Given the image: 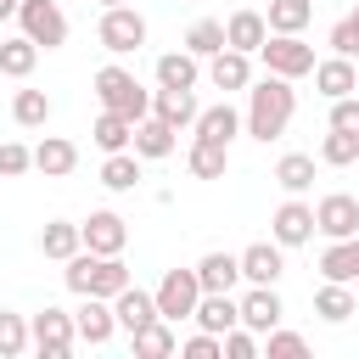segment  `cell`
I'll return each instance as SVG.
<instances>
[{"label": "cell", "instance_id": "cell-1", "mask_svg": "<svg viewBox=\"0 0 359 359\" xmlns=\"http://www.w3.org/2000/svg\"><path fill=\"white\" fill-rule=\"evenodd\" d=\"M292 112H297V90H292V79H280V73H264L258 84H247V135L252 140H280L286 135V123H292Z\"/></svg>", "mask_w": 359, "mask_h": 359}, {"label": "cell", "instance_id": "cell-2", "mask_svg": "<svg viewBox=\"0 0 359 359\" xmlns=\"http://www.w3.org/2000/svg\"><path fill=\"white\" fill-rule=\"evenodd\" d=\"M62 280H67V292H79V297H118V292L129 286V264H123V252H90V247H79V252L67 258Z\"/></svg>", "mask_w": 359, "mask_h": 359}, {"label": "cell", "instance_id": "cell-3", "mask_svg": "<svg viewBox=\"0 0 359 359\" xmlns=\"http://www.w3.org/2000/svg\"><path fill=\"white\" fill-rule=\"evenodd\" d=\"M90 84H95V101H101L107 112H123L129 123H140V118L151 112V90H146V84H140L129 67H118V62H107V67H101Z\"/></svg>", "mask_w": 359, "mask_h": 359}, {"label": "cell", "instance_id": "cell-4", "mask_svg": "<svg viewBox=\"0 0 359 359\" xmlns=\"http://www.w3.org/2000/svg\"><path fill=\"white\" fill-rule=\"evenodd\" d=\"M28 331H34V348L45 359H67L79 348V320L67 309H56V303H45L39 314H28Z\"/></svg>", "mask_w": 359, "mask_h": 359}, {"label": "cell", "instance_id": "cell-5", "mask_svg": "<svg viewBox=\"0 0 359 359\" xmlns=\"http://www.w3.org/2000/svg\"><path fill=\"white\" fill-rule=\"evenodd\" d=\"M95 39H101L112 56H129V50L146 45V17H140L135 6H107L101 22H95Z\"/></svg>", "mask_w": 359, "mask_h": 359}, {"label": "cell", "instance_id": "cell-6", "mask_svg": "<svg viewBox=\"0 0 359 359\" xmlns=\"http://www.w3.org/2000/svg\"><path fill=\"white\" fill-rule=\"evenodd\" d=\"M258 56H264V67L280 73V79L314 73V45H303V34H269V39L258 45Z\"/></svg>", "mask_w": 359, "mask_h": 359}, {"label": "cell", "instance_id": "cell-7", "mask_svg": "<svg viewBox=\"0 0 359 359\" xmlns=\"http://www.w3.org/2000/svg\"><path fill=\"white\" fill-rule=\"evenodd\" d=\"M17 22H22V34H28L39 50L67 45V17H62L56 0H22V6H17Z\"/></svg>", "mask_w": 359, "mask_h": 359}, {"label": "cell", "instance_id": "cell-8", "mask_svg": "<svg viewBox=\"0 0 359 359\" xmlns=\"http://www.w3.org/2000/svg\"><path fill=\"white\" fill-rule=\"evenodd\" d=\"M196 303H202L196 269H168V275L157 280V314H163V320H191Z\"/></svg>", "mask_w": 359, "mask_h": 359}, {"label": "cell", "instance_id": "cell-9", "mask_svg": "<svg viewBox=\"0 0 359 359\" xmlns=\"http://www.w3.org/2000/svg\"><path fill=\"white\" fill-rule=\"evenodd\" d=\"M314 230H320L325 241L359 236V196H348V191H331V196H320V202H314Z\"/></svg>", "mask_w": 359, "mask_h": 359}, {"label": "cell", "instance_id": "cell-10", "mask_svg": "<svg viewBox=\"0 0 359 359\" xmlns=\"http://www.w3.org/2000/svg\"><path fill=\"white\" fill-rule=\"evenodd\" d=\"M269 236H275L280 247H303V241H314V208H309L303 196H286V202L275 208V219H269Z\"/></svg>", "mask_w": 359, "mask_h": 359}, {"label": "cell", "instance_id": "cell-11", "mask_svg": "<svg viewBox=\"0 0 359 359\" xmlns=\"http://www.w3.org/2000/svg\"><path fill=\"white\" fill-rule=\"evenodd\" d=\"M73 320H79V342H90V348H107V342H112V331H118L112 297H79Z\"/></svg>", "mask_w": 359, "mask_h": 359}, {"label": "cell", "instance_id": "cell-12", "mask_svg": "<svg viewBox=\"0 0 359 359\" xmlns=\"http://www.w3.org/2000/svg\"><path fill=\"white\" fill-rule=\"evenodd\" d=\"M79 236H84L90 252H123V247H129V224H123L112 208H95V213L79 224Z\"/></svg>", "mask_w": 359, "mask_h": 359}, {"label": "cell", "instance_id": "cell-13", "mask_svg": "<svg viewBox=\"0 0 359 359\" xmlns=\"http://www.w3.org/2000/svg\"><path fill=\"white\" fill-rule=\"evenodd\" d=\"M286 275V258H280V241L269 236V241H252L247 252H241V280L247 286H275Z\"/></svg>", "mask_w": 359, "mask_h": 359}, {"label": "cell", "instance_id": "cell-14", "mask_svg": "<svg viewBox=\"0 0 359 359\" xmlns=\"http://www.w3.org/2000/svg\"><path fill=\"white\" fill-rule=\"evenodd\" d=\"M280 314H286V303H280L275 286H247V297H241V325H247V331L269 337V331L280 325Z\"/></svg>", "mask_w": 359, "mask_h": 359}, {"label": "cell", "instance_id": "cell-15", "mask_svg": "<svg viewBox=\"0 0 359 359\" xmlns=\"http://www.w3.org/2000/svg\"><path fill=\"white\" fill-rule=\"evenodd\" d=\"M191 129H196V140H219V146H230V140L247 129V112H236L230 101H213V107H202V112H196V123H191Z\"/></svg>", "mask_w": 359, "mask_h": 359}, {"label": "cell", "instance_id": "cell-16", "mask_svg": "<svg viewBox=\"0 0 359 359\" xmlns=\"http://www.w3.org/2000/svg\"><path fill=\"white\" fill-rule=\"evenodd\" d=\"M224 39H230V50L258 56V45L269 39V17H264V11H252V6H241V11H230V17H224Z\"/></svg>", "mask_w": 359, "mask_h": 359}, {"label": "cell", "instance_id": "cell-17", "mask_svg": "<svg viewBox=\"0 0 359 359\" xmlns=\"http://www.w3.org/2000/svg\"><path fill=\"white\" fill-rule=\"evenodd\" d=\"M208 84L224 90V95H230V90H247V84H252V56L224 45L219 56H208Z\"/></svg>", "mask_w": 359, "mask_h": 359}, {"label": "cell", "instance_id": "cell-18", "mask_svg": "<svg viewBox=\"0 0 359 359\" xmlns=\"http://www.w3.org/2000/svg\"><path fill=\"white\" fill-rule=\"evenodd\" d=\"M314 90L325 95V101H337V95H353L359 90V67H353V56H325V62H314Z\"/></svg>", "mask_w": 359, "mask_h": 359}, {"label": "cell", "instance_id": "cell-19", "mask_svg": "<svg viewBox=\"0 0 359 359\" xmlns=\"http://www.w3.org/2000/svg\"><path fill=\"white\" fill-rule=\"evenodd\" d=\"M112 314H118V331H140V325L163 320V314H157V292H140L135 280L112 297Z\"/></svg>", "mask_w": 359, "mask_h": 359}, {"label": "cell", "instance_id": "cell-20", "mask_svg": "<svg viewBox=\"0 0 359 359\" xmlns=\"http://www.w3.org/2000/svg\"><path fill=\"white\" fill-rule=\"evenodd\" d=\"M196 280H202V292H236V280H241V252H224V247L202 252Z\"/></svg>", "mask_w": 359, "mask_h": 359}, {"label": "cell", "instance_id": "cell-21", "mask_svg": "<svg viewBox=\"0 0 359 359\" xmlns=\"http://www.w3.org/2000/svg\"><path fill=\"white\" fill-rule=\"evenodd\" d=\"M202 331H213V337H224L230 325H241V297H230V292H202V303H196V314H191Z\"/></svg>", "mask_w": 359, "mask_h": 359}, {"label": "cell", "instance_id": "cell-22", "mask_svg": "<svg viewBox=\"0 0 359 359\" xmlns=\"http://www.w3.org/2000/svg\"><path fill=\"white\" fill-rule=\"evenodd\" d=\"M129 353H135V359H168V353H180L174 320H151V325L129 331Z\"/></svg>", "mask_w": 359, "mask_h": 359}, {"label": "cell", "instance_id": "cell-23", "mask_svg": "<svg viewBox=\"0 0 359 359\" xmlns=\"http://www.w3.org/2000/svg\"><path fill=\"white\" fill-rule=\"evenodd\" d=\"M320 275H325V280H342V286H353V280H359V236L325 241V252H320Z\"/></svg>", "mask_w": 359, "mask_h": 359}, {"label": "cell", "instance_id": "cell-24", "mask_svg": "<svg viewBox=\"0 0 359 359\" xmlns=\"http://www.w3.org/2000/svg\"><path fill=\"white\" fill-rule=\"evenodd\" d=\"M34 168H39L45 180H62V174H73V168H79V146H73V140H62V135H45V140L34 146Z\"/></svg>", "mask_w": 359, "mask_h": 359}, {"label": "cell", "instance_id": "cell-25", "mask_svg": "<svg viewBox=\"0 0 359 359\" xmlns=\"http://www.w3.org/2000/svg\"><path fill=\"white\" fill-rule=\"evenodd\" d=\"M196 62H202V56H191V50H168V56H157V90H196V79H202Z\"/></svg>", "mask_w": 359, "mask_h": 359}, {"label": "cell", "instance_id": "cell-26", "mask_svg": "<svg viewBox=\"0 0 359 359\" xmlns=\"http://www.w3.org/2000/svg\"><path fill=\"white\" fill-rule=\"evenodd\" d=\"M151 112L174 129H191L202 107H196V90H151Z\"/></svg>", "mask_w": 359, "mask_h": 359}, {"label": "cell", "instance_id": "cell-27", "mask_svg": "<svg viewBox=\"0 0 359 359\" xmlns=\"http://www.w3.org/2000/svg\"><path fill=\"white\" fill-rule=\"evenodd\" d=\"M174 135H180L174 123H163L157 112H146V118L135 123V151H140L146 163H157V157H168V151H174Z\"/></svg>", "mask_w": 359, "mask_h": 359}, {"label": "cell", "instance_id": "cell-28", "mask_svg": "<svg viewBox=\"0 0 359 359\" xmlns=\"http://www.w3.org/2000/svg\"><path fill=\"white\" fill-rule=\"evenodd\" d=\"M185 168H191L196 180H224V168H230V146H219V140H196V135H191Z\"/></svg>", "mask_w": 359, "mask_h": 359}, {"label": "cell", "instance_id": "cell-29", "mask_svg": "<svg viewBox=\"0 0 359 359\" xmlns=\"http://www.w3.org/2000/svg\"><path fill=\"white\" fill-rule=\"evenodd\" d=\"M140 163H146V157H140L135 146H129V151H107L101 185H107V191H135V185H140Z\"/></svg>", "mask_w": 359, "mask_h": 359}, {"label": "cell", "instance_id": "cell-30", "mask_svg": "<svg viewBox=\"0 0 359 359\" xmlns=\"http://www.w3.org/2000/svg\"><path fill=\"white\" fill-rule=\"evenodd\" d=\"M314 314H320L325 325H342L348 314H359V303H353V286H342V280H325V286L314 292Z\"/></svg>", "mask_w": 359, "mask_h": 359}, {"label": "cell", "instance_id": "cell-31", "mask_svg": "<svg viewBox=\"0 0 359 359\" xmlns=\"http://www.w3.org/2000/svg\"><path fill=\"white\" fill-rule=\"evenodd\" d=\"M90 140H95L101 151H129V146H135V123H129L123 112H107V107H101V118H95Z\"/></svg>", "mask_w": 359, "mask_h": 359}, {"label": "cell", "instance_id": "cell-32", "mask_svg": "<svg viewBox=\"0 0 359 359\" xmlns=\"http://www.w3.org/2000/svg\"><path fill=\"white\" fill-rule=\"evenodd\" d=\"M275 185H280L286 196H303V191L314 185V157H309V151H286V157L275 163Z\"/></svg>", "mask_w": 359, "mask_h": 359}, {"label": "cell", "instance_id": "cell-33", "mask_svg": "<svg viewBox=\"0 0 359 359\" xmlns=\"http://www.w3.org/2000/svg\"><path fill=\"white\" fill-rule=\"evenodd\" d=\"M79 247H84V236H79L73 219H50V224L39 230V252H45V258H62V264H67Z\"/></svg>", "mask_w": 359, "mask_h": 359}, {"label": "cell", "instance_id": "cell-34", "mask_svg": "<svg viewBox=\"0 0 359 359\" xmlns=\"http://www.w3.org/2000/svg\"><path fill=\"white\" fill-rule=\"evenodd\" d=\"M34 62H39V45H34L28 34L0 39V73H6V79H28V73H34Z\"/></svg>", "mask_w": 359, "mask_h": 359}, {"label": "cell", "instance_id": "cell-35", "mask_svg": "<svg viewBox=\"0 0 359 359\" xmlns=\"http://www.w3.org/2000/svg\"><path fill=\"white\" fill-rule=\"evenodd\" d=\"M224 45H230V39H224V22H213V17H196V22L185 28V50H191V56H202V62H208V56H219Z\"/></svg>", "mask_w": 359, "mask_h": 359}, {"label": "cell", "instance_id": "cell-36", "mask_svg": "<svg viewBox=\"0 0 359 359\" xmlns=\"http://www.w3.org/2000/svg\"><path fill=\"white\" fill-rule=\"evenodd\" d=\"M314 17V0H269V34H303Z\"/></svg>", "mask_w": 359, "mask_h": 359}, {"label": "cell", "instance_id": "cell-37", "mask_svg": "<svg viewBox=\"0 0 359 359\" xmlns=\"http://www.w3.org/2000/svg\"><path fill=\"white\" fill-rule=\"evenodd\" d=\"M11 118H17L22 129H45V123H50V95H45V90H17V95H11Z\"/></svg>", "mask_w": 359, "mask_h": 359}, {"label": "cell", "instance_id": "cell-38", "mask_svg": "<svg viewBox=\"0 0 359 359\" xmlns=\"http://www.w3.org/2000/svg\"><path fill=\"white\" fill-rule=\"evenodd\" d=\"M28 348H34V331H28V320L0 309V359H17V353H28Z\"/></svg>", "mask_w": 359, "mask_h": 359}, {"label": "cell", "instance_id": "cell-39", "mask_svg": "<svg viewBox=\"0 0 359 359\" xmlns=\"http://www.w3.org/2000/svg\"><path fill=\"white\" fill-rule=\"evenodd\" d=\"M359 157V135H348V129H331L325 140H320V163H331V168H348Z\"/></svg>", "mask_w": 359, "mask_h": 359}, {"label": "cell", "instance_id": "cell-40", "mask_svg": "<svg viewBox=\"0 0 359 359\" xmlns=\"http://www.w3.org/2000/svg\"><path fill=\"white\" fill-rule=\"evenodd\" d=\"M264 353H269V359H303V353H309V342H303L297 331H280V325H275V331L264 337Z\"/></svg>", "mask_w": 359, "mask_h": 359}, {"label": "cell", "instance_id": "cell-41", "mask_svg": "<svg viewBox=\"0 0 359 359\" xmlns=\"http://www.w3.org/2000/svg\"><path fill=\"white\" fill-rule=\"evenodd\" d=\"M34 168V151L22 146V140H0V180H17V174H28Z\"/></svg>", "mask_w": 359, "mask_h": 359}, {"label": "cell", "instance_id": "cell-42", "mask_svg": "<svg viewBox=\"0 0 359 359\" xmlns=\"http://www.w3.org/2000/svg\"><path fill=\"white\" fill-rule=\"evenodd\" d=\"M180 353H185V359H224V337L196 331V337H185V342H180Z\"/></svg>", "mask_w": 359, "mask_h": 359}, {"label": "cell", "instance_id": "cell-43", "mask_svg": "<svg viewBox=\"0 0 359 359\" xmlns=\"http://www.w3.org/2000/svg\"><path fill=\"white\" fill-rule=\"evenodd\" d=\"M224 359H258V331L230 325V331H224Z\"/></svg>", "mask_w": 359, "mask_h": 359}, {"label": "cell", "instance_id": "cell-44", "mask_svg": "<svg viewBox=\"0 0 359 359\" xmlns=\"http://www.w3.org/2000/svg\"><path fill=\"white\" fill-rule=\"evenodd\" d=\"M331 129H348V135H359V90L331 101Z\"/></svg>", "mask_w": 359, "mask_h": 359}, {"label": "cell", "instance_id": "cell-45", "mask_svg": "<svg viewBox=\"0 0 359 359\" xmlns=\"http://www.w3.org/2000/svg\"><path fill=\"white\" fill-rule=\"evenodd\" d=\"M331 50H337V56H359V22H353V17L331 22Z\"/></svg>", "mask_w": 359, "mask_h": 359}, {"label": "cell", "instance_id": "cell-46", "mask_svg": "<svg viewBox=\"0 0 359 359\" xmlns=\"http://www.w3.org/2000/svg\"><path fill=\"white\" fill-rule=\"evenodd\" d=\"M17 6H22V0H0V22H6V17H17Z\"/></svg>", "mask_w": 359, "mask_h": 359}, {"label": "cell", "instance_id": "cell-47", "mask_svg": "<svg viewBox=\"0 0 359 359\" xmlns=\"http://www.w3.org/2000/svg\"><path fill=\"white\" fill-rule=\"evenodd\" d=\"M348 17H353V22H359V6H353V11H348Z\"/></svg>", "mask_w": 359, "mask_h": 359}, {"label": "cell", "instance_id": "cell-48", "mask_svg": "<svg viewBox=\"0 0 359 359\" xmlns=\"http://www.w3.org/2000/svg\"><path fill=\"white\" fill-rule=\"evenodd\" d=\"M101 6H123V0H101Z\"/></svg>", "mask_w": 359, "mask_h": 359}]
</instances>
